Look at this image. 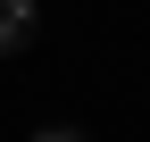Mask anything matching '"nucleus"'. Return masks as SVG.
Returning <instances> with one entry per match:
<instances>
[{
    "mask_svg": "<svg viewBox=\"0 0 150 142\" xmlns=\"http://www.w3.org/2000/svg\"><path fill=\"white\" fill-rule=\"evenodd\" d=\"M33 42V0H0V59Z\"/></svg>",
    "mask_w": 150,
    "mask_h": 142,
    "instance_id": "nucleus-1",
    "label": "nucleus"
},
{
    "mask_svg": "<svg viewBox=\"0 0 150 142\" xmlns=\"http://www.w3.org/2000/svg\"><path fill=\"white\" fill-rule=\"evenodd\" d=\"M33 142H83V134H67V126H42V134H33Z\"/></svg>",
    "mask_w": 150,
    "mask_h": 142,
    "instance_id": "nucleus-2",
    "label": "nucleus"
}]
</instances>
